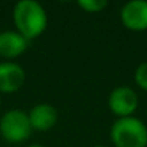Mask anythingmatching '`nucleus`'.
Listing matches in <instances>:
<instances>
[{
	"label": "nucleus",
	"mask_w": 147,
	"mask_h": 147,
	"mask_svg": "<svg viewBox=\"0 0 147 147\" xmlns=\"http://www.w3.org/2000/svg\"><path fill=\"white\" fill-rule=\"evenodd\" d=\"M13 22L16 32H19L28 40L39 38L46 26L48 16L43 6L35 0H20L13 9Z\"/></svg>",
	"instance_id": "nucleus-1"
},
{
	"label": "nucleus",
	"mask_w": 147,
	"mask_h": 147,
	"mask_svg": "<svg viewBox=\"0 0 147 147\" xmlns=\"http://www.w3.org/2000/svg\"><path fill=\"white\" fill-rule=\"evenodd\" d=\"M92 147H107V146H92Z\"/></svg>",
	"instance_id": "nucleus-12"
},
{
	"label": "nucleus",
	"mask_w": 147,
	"mask_h": 147,
	"mask_svg": "<svg viewBox=\"0 0 147 147\" xmlns=\"http://www.w3.org/2000/svg\"><path fill=\"white\" fill-rule=\"evenodd\" d=\"M121 23L136 32L147 29V2L146 0H133L123 6L120 13Z\"/></svg>",
	"instance_id": "nucleus-5"
},
{
	"label": "nucleus",
	"mask_w": 147,
	"mask_h": 147,
	"mask_svg": "<svg viewBox=\"0 0 147 147\" xmlns=\"http://www.w3.org/2000/svg\"><path fill=\"white\" fill-rule=\"evenodd\" d=\"M29 40L16 30L0 32V56L5 59H15L28 49Z\"/></svg>",
	"instance_id": "nucleus-8"
},
{
	"label": "nucleus",
	"mask_w": 147,
	"mask_h": 147,
	"mask_svg": "<svg viewBox=\"0 0 147 147\" xmlns=\"http://www.w3.org/2000/svg\"><path fill=\"white\" fill-rule=\"evenodd\" d=\"M138 107V97L130 87H117L108 95V108L118 118L133 117Z\"/></svg>",
	"instance_id": "nucleus-4"
},
{
	"label": "nucleus",
	"mask_w": 147,
	"mask_h": 147,
	"mask_svg": "<svg viewBox=\"0 0 147 147\" xmlns=\"http://www.w3.org/2000/svg\"><path fill=\"white\" fill-rule=\"evenodd\" d=\"M0 134L9 143H23L32 134L28 113L23 110H9L0 118Z\"/></svg>",
	"instance_id": "nucleus-3"
},
{
	"label": "nucleus",
	"mask_w": 147,
	"mask_h": 147,
	"mask_svg": "<svg viewBox=\"0 0 147 147\" xmlns=\"http://www.w3.org/2000/svg\"><path fill=\"white\" fill-rule=\"evenodd\" d=\"M26 80L25 69L12 61L0 63V94H12L19 91Z\"/></svg>",
	"instance_id": "nucleus-6"
},
{
	"label": "nucleus",
	"mask_w": 147,
	"mask_h": 147,
	"mask_svg": "<svg viewBox=\"0 0 147 147\" xmlns=\"http://www.w3.org/2000/svg\"><path fill=\"white\" fill-rule=\"evenodd\" d=\"M0 105H2V98H0Z\"/></svg>",
	"instance_id": "nucleus-13"
},
{
	"label": "nucleus",
	"mask_w": 147,
	"mask_h": 147,
	"mask_svg": "<svg viewBox=\"0 0 147 147\" xmlns=\"http://www.w3.org/2000/svg\"><path fill=\"white\" fill-rule=\"evenodd\" d=\"M28 147H46V146H43V144H30Z\"/></svg>",
	"instance_id": "nucleus-11"
},
{
	"label": "nucleus",
	"mask_w": 147,
	"mask_h": 147,
	"mask_svg": "<svg viewBox=\"0 0 147 147\" xmlns=\"http://www.w3.org/2000/svg\"><path fill=\"white\" fill-rule=\"evenodd\" d=\"M134 81L141 90L147 91V62H143L137 66L134 72Z\"/></svg>",
	"instance_id": "nucleus-10"
},
{
	"label": "nucleus",
	"mask_w": 147,
	"mask_h": 147,
	"mask_svg": "<svg viewBox=\"0 0 147 147\" xmlns=\"http://www.w3.org/2000/svg\"><path fill=\"white\" fill-rule=\"evenodd\" d=\"M115 147H147V127L136 117L118 118L110 131Z\"/></svg>",
	"instance_id": "nucleus-2"
},
{
	"label": "nucleus",
	"mask_w": 147,
	"mask_h": 147,
	"mask_svg": "<svg viewBox=\"0 0 147 147\" xmlns=\"http://www.w3.org/2000/svg\"><path fill=\"white\" fill-rule=\"evenodd\" d=\"M28 115H29L32 130H36V131H49L52 127H55L58 121L56 108L48 102L36 104L28 113Z\"/></svg>",
	"instance_id": "nucleus-7"
},
{
	"label": "nucleus",
	"mask_w": 147,
	"mask_h": 147,
	"mask_svg": "<svg viewBox=\"0 0 147 147\" xmlns=\"http://www.w3.org/2000/svg\"><path fill=\"white\" fill-rule=\"evenodd\" d=\"M107 0H80L78 6L88 13H98L107 7Z\"/></svg>",
	"instance_id": "nucleus-9"
}]
</instances>
